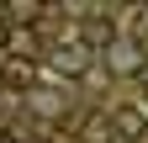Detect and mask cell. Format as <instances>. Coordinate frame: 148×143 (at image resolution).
Returning <instances> with one entry per match:
<instances>
[{
  "label": "cell",
  "instance_id": "277c9868",
  "mask_svg": "<svg viewBox=\"0 0 148 143\" xmlns=\"http://www.w3.org/2000/svg\"><path fill=\"white\" fill-rule=\"evenodd\" d=\"M5 80H11V85H27V80H32V58H27V64L11 58V64H5Z\"/></svg>",
  "mask_w": 148,
  "mask_h": 143
},
{
  "label": "cell",
  "instance_id": "7a4b0ae2",
  "mask_svg": "<svg viewBox=\"0 0 148 143\" xmlns=\"http://www.w3.org/2000/svg\"><path fill=\"white\" fill-rule=\"evenodd\" d=\"M111 127H116L122 138H143V127H148V122H143V111H132V106H127V111H116V117H111Z\"/></svg>",
  "mask_w": 148,
  "mask_h": 143
},
{
  "label": "cell",
  "instance_id": "6da1fadb",
  "mask_svg": "<svg viewBox=\"0 0 148 143\" xmlns=\"http://www.w3.org/2000/svg\"><path fill=\"white\" fill-rule=\"evenodd\" d=\"M58 69H64V74H85V69H90V48L85 43H64L58 48Z\"/></svg>",
  "mask_w": 148,
  "mask_h": 143
},
{
  "label": "cell",
  "instance_id": "3957f363",
  "mask_svg": "<svg viewBox=\"0 0 148 143\" xmlns=\"http://www.w3.org/2000/svg\"><path fill=\"white\" fill-rule=\"evenodd\" d=\"M111 58H116V74H138V48H132V43H116Z\"/></svg>",
  "mask_w": 148,
  "mask_h": 143
},
{
  "label": "cell",
  "instance_id": "5b68a950",
  "mask_svg": "<svg viewBox=\"0 0 148 143\" xmlns=\"http://www.w3.org/2000/svg\"><path fill=\"white\" fill-rule=\"evenodd\" d=\"M0 143H21V138H16V133H0Z\"/></svg>",
  "mask_w": 148,
  "mask_h": 143
}]
</instances>
